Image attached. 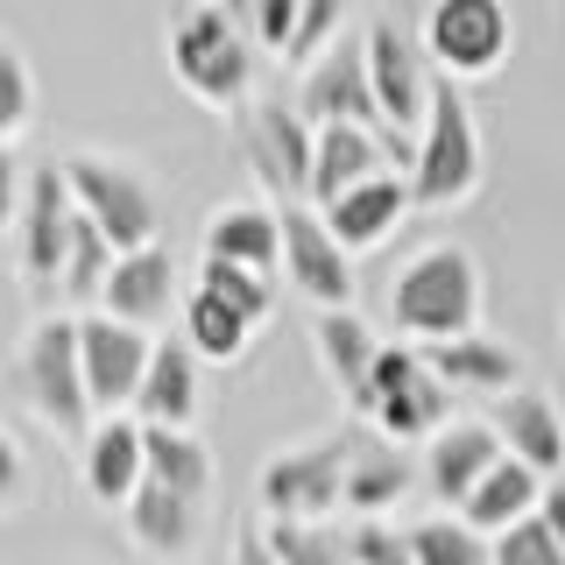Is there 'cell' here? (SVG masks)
Wrapping results in <instances>:
<instances>
[{"instance_id": "obj_1", "label": "cell", "mask_w": 565, "mask_h": 565, "mask_svg": "<svg viewBox=\"0 0 565 565\" xmlns=\"http://www.w3.org/2000/svg\"><path fill=\"white\" fill-rule=\"evenodd\" d=\"M14 396L35 411L50 438H64V446H85L93 438V396H85V361H78V318L71 311H50L35 318L22 332V347H14V367H8Z\"/></svg>"}, {"instance_id": "obj_2", "label": "cell", "mask_w": 565, "mask_h": 565, "mask_svg": "<svg viewBox=\"0 0 565 565\" xmlns=\"http://www.w3.org/2000/svg\"><path fill=\"white\" fill-rule=\"evenodd\" d=\"M170 78L184 85L205 114H241L255 85V35H247L226 0H191L170 22Z\"/></svg>"}, {"instance_id": "obj_3", "label": "cell", "mask_w": 565, "mask_h": 565, "mask_svg": "<svg viewBox=\"0 0 565 565\" xmlns=\"http://www.w3.org/2000/svg\"><path fill=\"white\" fill-rule=\"evenodd\" d=\"M388 318L411 347H438L481 326V269L467 247H424V255L388 282Z\"/></svg>"}, {"instance_id": "obj_4", "label": "cell", "mask_w": 565, "mask_h": 565, "mask_svg": "<svg viewBox=\"0 0 565 565\" xmlns=\"http://www.w3.org/2000/svg\"><path fill=\"white\" fill-rule=\"evenodd\" d=\"M403 177H411V205H424V212L467 205L481 191V128H473V106L459 93V78L431 85V114L417 128V149H411Z\"/></svg>"}, {"instance_id": "obj_5", "label": "cell", "mask_w": 565, "mask_h": 565, "mask_svg": "<svg viewBox=\"0 0 565 565\" xmlns=\"http://www.w3.org/2000/svg\"><path fill=\"white\" fill-rule=\"evenodd\" d=\"M57 170H64V191H71V205H78L85 220H93L99 234L114 241V255L156 247L163 205H156L149 177H141L135 163H120V156H99V149H85V156H71V163H57Z\"/></svg>"}, {"instance_id": "obj_6", "label": "cell", "mask_w": 565, "mask_h": 565, "mask_svg": "<svg viewBox=\"0 0 565 565\" xmlns=\"http://www.w3.org/2000/svg\"><path fill=\"white\" fill-rule=\"evenodd\" d=\"M375 431L388 438V446H411V438H431L438 424H446L452 411V388L424 367V353L403 340V347H382L375 367H367V388L361 403H353Z\"/></svg>"}, {"instance_id": "obj_7", "label": "cell", "mask_w": 565, "mask_h": 565, "mask_svg": "<svg viewBox=\"0 0 565 565\" xmlns=\"http://www.w3.org/2000/svg\"><path fill=\"white\" fill-rule=\"evenodd\" d=\"M241 128V156L255 170V184L269 191V205H311V156H318V128L297 106L262 99L234 114Z\"/></svg>"}, {"instance_id": "obj_8", "label": "cell", "mask_w": 565, "mask_h": 565, "mask_svg": "<svg viewBox=\"0 0 565 565\" xmlns=\"http://www.w3.org/2000/svg\"><path fill=\"white\" fill-rule=\"evenodd\" d=\"M516 22H509V0H431L424 8V57L438 64V78H488L509 64Z\"/></svg>"}, {"instance_id": "obj_9", "label": "cell", "mask_w": 565, "mask_h": 565, "mask_svg": "<svg viewBox=\"0 0 565 565\" xmlns=\"http://www.w3.org/2000/svg\"><path fill=\"white\" fill-rule=\"evenodd\" d=\"M347 438H311V446H290L262 467V516L269 523H326L340 509L347 488Z\"/></svg>"}, {"instance_id": "obj_10", "label": "cell", "mask_w": 565, "mask_h": 565, "mask_svg": "<svg viewBox=\"0 0 565 565\" xmlns=\"http://www.w3.org/2000/svg\"><path fill=\"white\" fill-rule=\"evenodd\" d=\"M361 50H367V93H375L382 135H403V141H411L424 128V114H431V85H438L431 57H424V50L396 22H375V29L361 35Z\"/></svg>"}, {"instance_id": "obj_11", "label": "cell", "mask_w": 565, "mask_h": 565, "mask_svg": "<svg viewBox=\"0 0 565 565\" xmlns=\"http://www.w3.org/2000/svg\"><path fill=\"white\" fill-rule=\"evenodd\" d=\"M149 353L156 332H135L106 311L78 318V361H85V396H93V417H128L135 411V388L149 375Z\"/></svg>"}, {"instance_id": "obj_12", "label": "cell", "mask_w": 565, "mask_h": 565, "mask_svg": "<svg viewBox=\"0 0 565 565\" xmlns=\"http://www.w3.org/2000/svg\"><path fill=\"white\" fill-rule=\"evenodd\" d=\"M276 220H282V262H276V276L290 282L305 305L347 311L353 305V255L326 234V220H318L311 205H276Z\"/></svg>"}, {"instance_id": "obj_13", "label": "cell", "mask_w": 565, "mask_h": 565, "mask_svg": "<svg viewBox=\"0 0 565 565\" xmlns=\"http://www.w3.org/2000/svg\"><path fill=\"white\" fill-rule=\"evenodd\" d=\"M71 220H78V205H71V191H64V170H57V163L29 170V184H22V220H14V262H22L29 290H57V282H64Z\"/></svg>"}, {"instance_id": "obj_14", "label": "cell", "mask_w": 565, "mask_h": 565, "mask_svg": "<svg viewBox=\"0 0 565 565\" xmlns=\"http://www.w3.org/2000/svg\"><path fill=\"white\" fill-rule=\"evenodd\" d=\"M488 431L502 438V452L523 459L537 481L565 473V417H558V403L544 396V388H509V396H494L488 403Z\"/></svg>"}, {"instance_id": "obj_15", "label": "cell", "mask_w": 565, "mask_h": 565, "mask_svg": "<svg viewBox=\"0 0 565 565\" xmlns=\"http://www.w3.org/2000/svg\"><path fill=\"white\" fill-rule=\"evenodd\" d=\"M205 509H212V494H191V488H170L156 473H141V488L128 494L120 516H128V537L149 558H184L205 530Z\"/></svg>"}, {"instance_id": "obj_16", "label": "cell", "mask_w": 565, "mask_h": 565, "mask_svg": "<svg viewBox=\"0 0 565 565\" xmlns=\"http://www.w3.org/2000/svg\"><path fill=\"white\" fill-rule=\"evenodd\" d=\"M297 114H305L311 128H332V120H347V128H382L375 93H367V50L361 43H332L326 57L305 71Z\"/></svg>"}, {"instance_id": "obj_17", "label": "cell", "mask_w": 565, "mask_h": 565, "mask_svg": "<svg viewBox=\"0 0 565 565\" xmlns=\"http://www.w3.org/2000/svg\"><path fill=\"white\" fill-rule=\"evenodd\" d=\"M99 311L120 318L135 332H156L163 318L177 311V262L170 247H135V255H114L106 269V290H99Z\"/></svg>"}, {"instance_id": "obj_18", "label": "cell", "mask_w": 565, "mask_h": 565, "mask_svg": "<svg viewBox=\"0 0 565 565\" xmlns=\"http://www.w3.org/2000/svg\"><path fill=\"white\" fill-rule=\"evenodd\" d=\"M311 212L326 220V234L340 241L347 255H367V247H382L403 226V212H411V177L382 170V177H367V184H353L332 205H311Z\"/></svg>"}, {"instance_id": "obj_19", "label": "cell", "mask_w": 565, "mask_h": 565, "mask_svg": "<svg viewBox=\"0 0 565 565\" xmlns=\"http://www.w3.org/2000/svg\"><path fill=\"white\" fill-rule=\"evenodd\" d=\"M199 353L184 347V332H163L149 353V375L135 388V424H149V431H191V417H199Z\"/></svg>"}, {"instance_id": "obj_20", "label": "cell", "mask_w": 565, "mask_h": 565, "mask_svg": "<svg viewBox=\"0 0 565 565\" xmlns=\"http://www.w3.org/2000/svg\"><path fill=\"white\" fill-rule=\"evenodd\" d=\"M205 262H234V269L276 276L282 262V220L269 199H226L205 220Z\"/></svg>"}, {"instance_id": "obj_21", "label": "cell", "mask_w": 565, "mask_h": 565, "mask_svg": "<svg viewBox=\"0 0 565 565\" xmlns=\"http://www.w3.org/2000/svg\"><path fill=\"white\" fill-rule=\"evenodd\" d=\"M502 459V438L488 431V417H467V424H438L431 431V459H424V488L438 494L446 509H459L473 488H481V473Z\"/></svg>"}, {"instance_id": "obj_22", "label": "cell", "mask_w": 565, "mask_h": 565, "mask_svg": "<svg viewBox=\"0 0 565 565\" xmlns=\"http://www.w3.org/2000/svg\"><path fill=\"white\" fill-rule=\"evenodd\" d=\"M424 367H431L446 388H467V396H509L523 388V361L516 347L488 340V332H459V340H438V347H417Z\"/></svg>"}, {"instance_id": "obj_23", "label": "cell", "mask_w": 565, "mask_h": 565, "mask_svg": "<svg viewBox=\"0 0 565 565\" xmlns=\"http://www.w3.org/2000/svg\"><path fill=\"white\" fill-rule=\"evenodd\" d=\"M149 473V431L135 417H99L93 438H85V488L106 509H128V494Z\"/></svg>"}, {"instance_id": "obj_24", "label": "cell", "mask_w": 565, "mask_h": 565, "mask_svg": "<svg viewBox=\"0 0 565 565\" xmlns=\"http://www.w3.org/2000/svg\"><path fill=\"white\" fill-rule=\"evenodd\" d=\"M388 170V141L382 128H347V120H332V128H318V156H311V205H332L340 191L367 184V177Z\"/></svg>"}, {"instance_id": "obj_25", "label": "cell", "mask_w": 565, "mask_h": 565, "mask_svg": "<svg viewBox=\"0 0 565 565\" xmlns=\"http://www.w3.org/2000/svg\"><path fill=\"white\" fill-rule=\"evenodd\" d=\"M537 494H544V481L523 467V459H494V467L481 473V488L459 502V516H467L481 537H494V530H509V523H523V516H537Z\"/></svg>"}, {"instance_id": "obj_26", "label": "cell", "mask_w": 565, "mask_h": 565, "mask_svg": "<svg viewBox=\"0 0 565 565\" xmlns=\"http://www.w3.org/2000/svg\"><path fill=\"white\" fill-rule=\"evenodd\" d=\"M375 353H382V340L367 332V318L361 311H318V361H326V375H332V388L347 396V411L361 403V388H367V367H375Z\"/></svg>"}, {"instance_id": "obj_27", "label": "cell", "mask_w": 565, "mask_h": 565, "mask_svg": "<svg viewBox=\"0 0 565 565\" xmlns=\"http://www.w3.org/2000/svg\"><path fill=\"white\" fill-rule=\"evenodd\" d=\"M255 318L247 311H234L226 297H212V290H191L184 297V347L199 353V361H212V367H234L247 347H255Z\"/></svg>"}, {"instance_id": "obj_28", "label": "cell", "mask_w": 565, "mask_h": 565, "mask_svg": "<svg viewBox=\"0 0 565 565\" xmlns=\"http://www.w3.org/2000/svg\"><path fill=\"white\" fill-rule=\"evenodd\" d=\"M411 494V459H403L396 446H375V452H353L347 459V488H340V509L353 523L367 516H388V509Z\"/></svg>"}, {"instance_id": "obj_29", "label": "cell", "mask_w": 565, "mask_h": 565, "mask_svg": "<svg viewBox=\"0 0 565 565\" xmlns=\"http://www.w3.org/2000/svg\"><path fill=\"white\" fill-rule=\"evenodd\" d=\"M403 537H411V558L417 565H494L488 537L467 516H424V523L403 530Z\"/></svg>"}, {"instance_id": "obj_30", "label": "cell", "mask_w": 565, "mask_h": 565, "mask_svg": "<svg viewBox=\"0 0 565 565\" xmlns=\"http://www.w3.org/2000/svg\"><path fill=\"white\" fill-rule=\"evenodd\" d=\"M106 269H114V241L78 212V220H71V255H64V282H57V290L71 297V305H99Z\"/></svg>"}, {"instance_id": "obj_31", "label": "cell", "mask_w": 565, "mask_h": 565, "mask_svg": "<svg viewBox=\"0 0 565 565\" xmlns=\"http://www.w3.org/2000/svg\"><path fill=\"white\" fill-rule=\"evenodd\" d=\"M149 431V424H141ZM149 473L170 488H191V494H212V452L199 431H149Z\"/></svg>"}, {"instance_id": "obj_32", "label": "cell", "mask_w": 565, "mask_h": 565, "mask_svg": "<svg viewBox=\"0 0 565 565\" xmlns=\"http://www.w3.org/2000/svg\"><path fill=\"white\" fill-rule=\"evenodd\" d=\"M276 565H347V530L332 523H262Z\"/></svg>"}, {"instance_id": "obj_33", "label": "cell", "mask_w": 565, "mask_h": 565, "mask_svg": "<svg viewBox=\"0 0 565 565\" xmlns=\"http://www.w3.org/2000/svg\"><path fill=\"white\" fill-rule=\"evenodd\" d=\"M199 290L226 297L234 311H247L255 326L276 318V276H255V269H234V262H199Z\"/></svg>"}, {"instance_id": "obj_34", "label": "cell", "mask_w": 565, "mask_h": 565, "mask_svg": "<svg viewBox=\"0 0 565 565\" xmlns=\"http://www.w3.org/2000/svg\"><path fill=\"white\" fill-rule=\"evenodd\" d=\"M29 114H35V78H29V57L14 43H0V141H22L29 128Z\"/></svg>"}, {"instance_id": "obj_35", "label": "cell", "mask_w": 565, "mask_h": 565, "mask_svg": "<svg viewBox=\"0 0 565 565\" xmlns=\"http://www.w3.org/2000/svg\"><path fill=\"white\" fill-rule=\"evenodd\" d=\"M488 552H494V565H565V544L552 537V523H544V516H523V523L494 530Z\"/></svg>"}, {"instance_id": "obj_36", "label": "cell", "mask_w": 565, "mask_h": 565, "mask_svg": "<svg viewBox=\"0 0 565 565\" xmlns=\"http://www.w3.org/2000/svg\"><path fill=\"white\" fill-rule=\"evenodd\" d=\"M226 14L255 35L269 57H282L290 50V29H297V14H305V0H226Z\"/></svg>"}, {"instance_id": "obj_37", "label": "cell", "mask_w": 565, "mask_h": 565, "mask_svg": "<svg viewBox=\"0 0 565 565\" xmlns=\"http://www.w3.org/2000/svg\"><path fill=\"white\" fill-rule=\"evenodd\" d=\"M332 43H340V0H305V14H297V29H290L282 64H290V71H311Z\"/></svg>"}, {"instance_id": "obj_38", "label": "cell", "mask_w": 565, "mask_h": 565, "mask_svg": "<svg viewBox=\"0 0 565 565\" xmlns=\"http://www.w3.org/2000/svg\"><path fill=\"white\" fill-rule=\"evenodd\" d=\"M347 565H417V558H411V537L396 523L367 516V523L347 530Z\"/></svg>"}, {"instance_id": "obj_39", "label": "cell", "mask_w": 565, "mask_h": 565, "mask_svg": "<svg viewBox=\"0 0 565 565\" xmlns=\"http://www.w3.org/2000/svg\"><path fill=\"white\" fill-rule=\"evenodd\" d=\"M22 184H29V170L14 163V149L0 141V241L14 234V220H22Z\"/></svg>"}, {"instance_id": "obj_40", "label": "cell", "mask_w": 565, "mask_h": 565, "mask_svg": "<svg viewBox=\"0 0 565 565\" xmlns=\"http://www.w3.org/2000/svg\"><path fill=\"white\" fill-rule=\"evenodd\" d=\"M14 502H29V467H22V446L0 431V509H14Z\"/></svg>"}, {"instance_id": "obj_41", "label": "cell", "mask_w": 565, "mask_h": 565, "mask_svg": "<svg viewBox=\"0 0 565 565\" xmlns=\"http://www.w3.org/2000/svg\"><path fill=\"white\" fill-rule=\"evenodd\" d=\"M537 516L552 523V537L565 544V473H552V481H544V494H537Z\"/></svg>"}, {"instance_id": "obj_42", "label": "cell", "mask_w": 565, "mask_h": 565, "mask_svg": "<svg viewBox=\"0 0 565 565\" xmlns=\"http://www.w3.org/2000/svg\"><path fill=\"white\" fill-rule=\"evenodd\" d=\"M234 565H276V552L262 544V530H241V544H234Z\"/></svg>"}]
</instances>
